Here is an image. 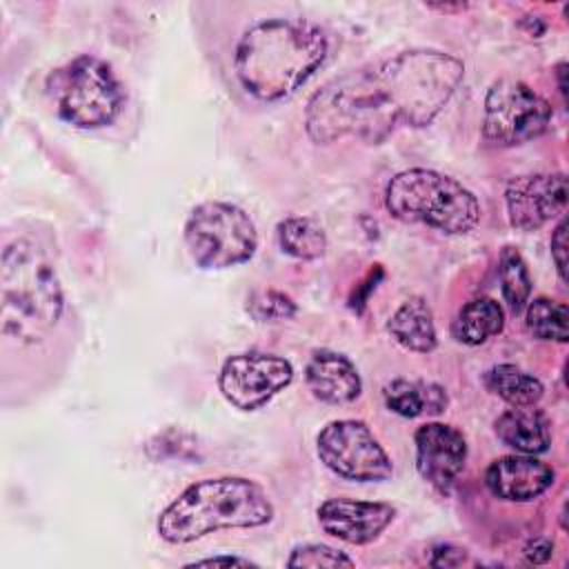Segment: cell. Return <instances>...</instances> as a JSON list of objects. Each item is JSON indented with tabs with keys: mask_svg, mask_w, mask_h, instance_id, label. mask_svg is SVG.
Returning <instances> with one entry per match:
<instances>
[{
	"mask_svg": "<svg viewBox=\"0 0 569 569\" xmlns=\"http://www.w3.org/2000/svg\"><path fill=\"white\" fill-rule=\"evenodd\" d=\"M465 64L436 49L400 51L351 69L316 91L305 111L318 144L358 138L378 144L400 127H425L462 82Z\"/></svg>",
	"mask_w": 569,
	"mask_h": 569,
	"instance_id": "obj_1",
	"label": "cell"
},
{
	"mask_svg": "<svg viewBox=\"0 0 569 569\" xmlns=\"http://www.w3.org/2000/svg\"><path fill=\"white\" fill-rule=\"evenodd\" d=\"M325 31L302 18L251 24L236 44L233 69L242 89L262 102L293 96L327 60Z\"/></svg>",
	"mask_w": 569,
	"mask_h": 569,
	"instance_id": "obj_2",
	"label": "cell"
},
{
	"mask_svg": "<svg viewBox=\"0 0 569 569\" xmlns=\"http://www.w3.org/2000/svg\"><path fill=\"white\" fill-rule=\"evenodd\" d=\"M267 491L240 476L204 478L189 485L158 518L164 542L184 545L220 529H251L271 522Z\"/></svg>",
	"mask_w": 569,
	"mask_h": 569,
	"instance_id": "obj_3",
	"label": "cell"
},
{
	"mask_svg": "<svg viewBox=\"0 0 569 569\" xmlns=\"http://www.w3.org/2000/svg\"><path fill=\"white\" fill-rule=\"evenodd\" d=\"M2 336L18 345L42 342L58 325L64 296L49 256L29 238L2 251Z\"/></svg>",
	"mask_w": 569,
	"mask_h": 569,
	"instance_id": "obj_4",
	"label": "cell"
},
{
	"mask_svg": "<svg viewBox=\"0 0 569 569\" xmlns=\"http://www.w3.org/2000/svg\"><path fill=\"white\" fill-rule=\"evenodd\" d=\"M387 211L407 224H427L447 236L471 231L480 220L476 196L456 178L433 169H407L385 189Z\"/></svg>",
	"mask_w": 569,
	"mask_h": 569,
	"instance_id": "obj_5",
	"label": "cell"
},
{
	"mask_svg": "<svg viewBox=\"0 0 569 569\" xmlns=\"http://www.w3.org/2000/svg\"><path fill=\"white\" fill-rule=\"evenodd\" d=\"M58 116L78 129L111 124L124 102L111 67L93 56H78L47 80Z\"/></svg>",
	"mask_w": 569,
	"mask_h": 569,
	"instance_id": "obj_6",
	"label": "cell"
},
{
	"mask_svg": "<svg viewBox=\"0 0 569 569\" xmlns=\"http://www.w3.org/2000/svg\"><path fill=\"white\" fill-rule=\"evenodd\" d=\"M184 244L198 267L227 269L247 262L256 253L258 233L244 209L209 200L187 216Z\"/></svg>",
	"mask_w": 569,
	"mask_h": 569,
	"instance_id": "obj_7",
	"label": "cell"
},
{
	"mask_svg": "<svg viewBox=\"0 0 569 569\" xmlns=\"http://www.w3.org/2000/svg\"><path fill=\"white\" fill-rule=\"evenodd\" d=\"M551 104L529 84L502 78L493 82L485 98L482 133L491 144L513 147L529 142L547 131Z\"/></svg>",
	"mask_w": 569,
	"mask_h": 569,
	"instance_id": "obj_8",
	"label": "cell"
},
{
	"mask_svg": "<svg viewBox=\"0 0 569 569\" xmlns=\"http://www.w3.org/2000/svg\"><path fill=\"white\" fill-rule=\"evenodd\" d=\"M320 462L336 476L358 482H382L393 473V465L362 420H333L316 440Z\"/></svg>",
	"mask_w": 569,
	"mask_h": 569,
	"instance_id": "obj_9",
	"label": "cell"
},
{
	"mask_svg": "<svg viewBox=\"0 0 569 569\" xmlns=\"http://www.w3.org/2000/svg\"><path fill=\"white\" fill-rule=\"evenodd\" d=\"M291 380L293 367L289 360L264 351H244L224 360L218 387L236 409L256 411L289 387Z\"/></svg>",
	"mask_w": 569,
	"mask_h": 569,
	"instance_id": "obj_10",
	"label": "cell"
},
{
	"mask_svg": "<svg viewBox=\"0 0 569 569\" xmlns=\"http://www.w3.org/2000/svg\"><path fill=\"white\" fill-rule=\"evenodd\" d=\"M509 222L520 231H538L567 207L565 173L518 176L505 191Z\"/></svg>",
	"mask_w": 569,
	"mask_h": 569,
	"instance_id": "obj_11",
	"label": "cell"
},
{
	"mask_svg": "<svg viewBox=\"0 0 569 569\" xmlns=\"http://www.w3.org/2000/svg\"><path fill=\"white\" fill-rule=\"evenodd\" d=\"M416 469L436 491L449 493L467 462L465 436L445 422H425L416 436Z\"/></svg>",
	"mask_w": 569,
	"mask_h": 569,
	"instance_id": "obj_12",
	"label": "cell"
},
{
	"mask_svg": "<svg viewBox=\"0 0 569 569\" xmlns=\"http://www.w3.org/2000/svg\"><path fill=\"white\" fill-rule=\"evenodd\" d=\"M396 509L389 502L329 498L318 507V522L325 533L347 545L373 542L393 520Z\"/></svg>",
	"mask_w": 569,
	"mask_h": 569,
	"instance_id": "obj_13",
	"label": "cell"
},
{
	"mask_svg": "<svg viewBox=\"0 0 569 569\" xmlns=\"http://www.w3.org/2000/svg\"><path fill=\"white\" fill-rule=\"evenodd\" d=\"M556 480L553 467L547 462L527 456L513 453L493 460L485 471L487 489L509 502H529L542 496Z\"/></svg>",
	"mask_w": 569,
	"mask_h": 569,
	"instance_id": "obj_14",
	"label": "cell"
},
{
	"mask_svg": "<svg viewBox=\"0 0 569 569\" xmlns=\"http://www.w3.org/2000/svg\"><path fill=\"white\" fill-rule=\"evenodd\" d=\"M305 380L313 398L327 405H349L362 391V380L356 365L331 349H318L307 362Z\"/></svg>",
	"mask_w": 569,
	"mask_h": 569,
	"instance_id": "obj_15",
	"label": "cell"
},
{
	"mask_svg": "<svg viewBox=\"0 0 569 569\" xmlns=\"http://www.w3.org/2000/svg\"><path fill=\"white\" fill-rule=\"evenodd\" d=\"M496 436L516 453H545L551 445V431L545 413L533 407H511L493 422Z\"/></svg>",
	"mask_w": 569,
	"mask_h": 569,
	"instance_id": "obj_16",
	"label": "cell"
},
{
	"mask_svg": "<svg viewBox=\"0 0 569 569\" xmlns=\"http://www.w3.org/2000/svg\"><path fill=\"white\" fill-rule=\"evenodd\" d=\"M387 331L391 338L413 353H431L436 349V325L431 307L425 298H407L389 318Z\"/></svg>",
	"mask_w": 569,
	"mask_h": 569,
	"instance_id": "obj_17",
	"label": "cell"
},
{
	"mask_svg": "<svg viewBox=\"0 0 569 569\" xmlns=\"http://www.w3.org/2000/svg\"><path fill=\"white\" fill-rule=\"evenodd\" d=\"M382 398L387 409L402 418H418V416H440L447 405V391L429 380H407L396 378L385 385Z\"/></svg>",
	"mask_w": 569,
	"mask_h": 569,
	"instance_id": "obj_18",
	"label": "cell"
},
{
	"mask_svg": "<svg viewBox=\"0 0 569 569\" xmlns=\"http://www.w3.org/2000/svg\"><path fill=\"white\" fill-rule=\"evenodd\" d=\"M502 327H505L502 307L493 298H476L458 311L451 325V333L458 342L476 347L498 336Z\"/></svg>",
	"mask_w": 569,
	"mask_h": 569,
	"instance_id": "obj_19",
	"label": "cell"
},
{
	"mask_svg": "<svg viewBox=\"0 0 569 569\" xmlns=\"http://www.w3.org/2000/svg\"><path fill=\"white\" fill-rule=\"evenodd\" d=\"M485 387L509 407H536L545 393L542 382L516 365H496L485 373Z\"/></svg>",
	"mask_w": 569,
	"mask_h": 569,
	"instance_id": "obj_20",
	"label": "cell"
},
{
	"mask_svg": "<svg viewBox=\"0 0 569 569\" xmlns=\"http://www.w3.org/2000/svg\"><path fill=\"white\" fill-rule=\"evenodd\" d=\"M280 249L298 260H316L327 251V233L309 216H289L276 227Z\"/></svg>",
	"mask_w": 569,
	"mask_h": 569,
	"instance_id": "obj_21",
	"label": "cell"
},
{
	"mask_svg": "<svg viewBox=\"0 0 569 569\" xmlns=\"http://www.w3.org/2000/svg\"><path fill=\"white\" fill-rule=\"evenodd\" d=\"M527 331L538 340L567 342L569 338V311L565 302L551 298H536L527 305L525 313Z\"/></svg>",
	"mask_w": 569,
	"mask_h": 569,
	"instance_id": "obj_22",
	"label": "cell"
},
{
	"mask_svg": "<svg viewBox=\"0 0 569 569\" xmlns=\"http://www.w3.org/2000/svg\"><path fill=\"white\" fill-rule=\"evenodd\" d=\"M498 278L507 307L511 313H520L531 296V276L525 258L513 247L502 249L498 260Z\"/></svg>",
	"mask_w": 569,
	"mask_h": 569,
	"instance_id": "obj_23",
	"label": "cell"
},
{
	"mask_svg": "<svg viewBox=\"0 0 569 569\" xmlns=\"http://www.w3.org/2000/svg\"><path fill=\"white\" fill-rule=\"evenodd\" d=\"M296 302L276 289H262L249 296L247 300V311L253 320L258 322H278V320H289L296 316Z\"/></svg>",
	"mask_w": 569,
	"mask_h": 569,
	"instance_id": "obj_24",
	"label": "cell"
},
{
	"mask_svg": "<svg viewBox=\"0 0 569 569\" xmlns=\"http://www.w3.org/2000/svg\"><path fill=\"white\" fill-rule=\"evenodd\" d=\"M289 567H353L356 562L329 545H300L291 551Z\"/></svg>",
	"mask_w": 569,
	"mask_h": 569,
	"instance_id": "obj_25",
	"label": "cell"
},
{
	"mask_svg": "<svg viewBox=\"0 0 569 569\" xmlns=\"http://www.w3.org/2000/svg\"><path fill=\"white\" fill-rule=\"evenodd\" d=\"M567 220L562 218L558 222V227L553 229V236H551V258H553V264H556V271L560 276V280L565 282L567 280Z\"/></svg>",
	"mask_w": 569,
	"mask_h": 569,
	"instance_id": "obj_26",
	"label": "cell"
},
{
	"mask_svg": "<svg viewBox=\"0 0 569 569\" xmlns=\"http://www.w3.org/2000/svg\"><path fill=\"white\" fill-rule=\"evenodd\" d=\"M467 558L465 549H458V547H451V545H445V547H436L431 551V565L433 567H456V565H462Z\"/></svg>",
	"mask_w": 569,
	"mask_h": 569,
	"instance_id": "obj_27",
	"label": "cell"
},
{
	"mask_svg": "<svg viewBox=\"0 0 569 569\" xmlns=\"http://www.w3.org/2000/svg\"><path fill=\"white\" fill-rule=\"evenodd\" d=\"M253 567L256 562H251L249 558H240V556H216V558H202V560H196V562H189L187 567Z\"/></svg>",
	"mask_w": 569,
	"mask_h": 569,
	"instance_id": "obj_28",
	"label": "cell"
},
{
	"mask_svg": "<svg viewBox=\"0 0 569 569\" xmlns=\"http://www.w3.org/2000/svg\"><path fill=\"white\" fill-rule=\"evenodd\" d=\"M551 549H553V545H551L547 538H540V540H533V542L525 549V556H527V560H529V562H533V565H542V562H547V560H549Z\"/></svg>",
	"mask_w": 569,
	"mask_h": 569,
	"instance_id": "obj_29",
	"label": "cell"
}]
</instances>
